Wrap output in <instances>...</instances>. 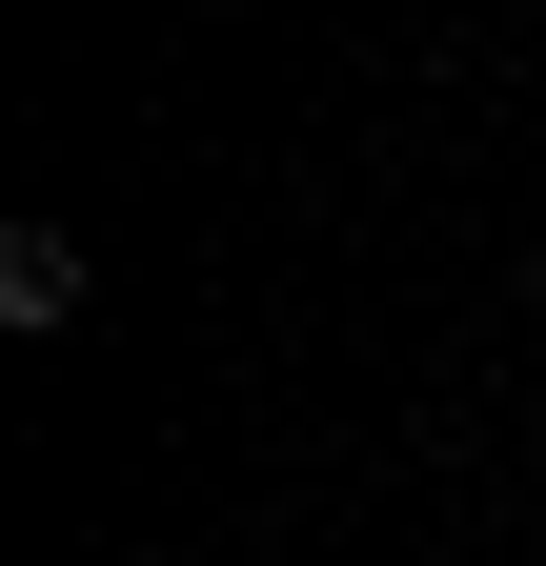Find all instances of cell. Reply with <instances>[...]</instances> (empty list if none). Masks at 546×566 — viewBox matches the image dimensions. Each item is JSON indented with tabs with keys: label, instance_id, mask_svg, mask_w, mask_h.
Listing matches in <instances>:
<instances>
[{
	"label": "cell",
	"instance_id": "cell-2",
	"mask_svg": "<svg viewBox=\"0 0 546 566\" xmlns=\"http://www.w3.org/2000/svg\"><path fill=\"white\" fill-rule=\"evenodd\" d=\"M526 304H546V263H526Z\"/></svg>",
	"mask_w": 546,
	"mask_h": 566
},
{
	"label": "cell",
	"instance_id": "cell-1",
	"mask_svg": "<svg viewBox=\"0 0 546 566\" xmlns=\"http://www.w3.org/2000/svg\"><path fill=\"white\" fill-rule=\"evenodd\" d=\"M0 324H21V344H61V324H82V243H61V223H21V243H0Z\"/></svg>",
	"mask_w": 546,
	"mask_h": 566
}]
</instances>
